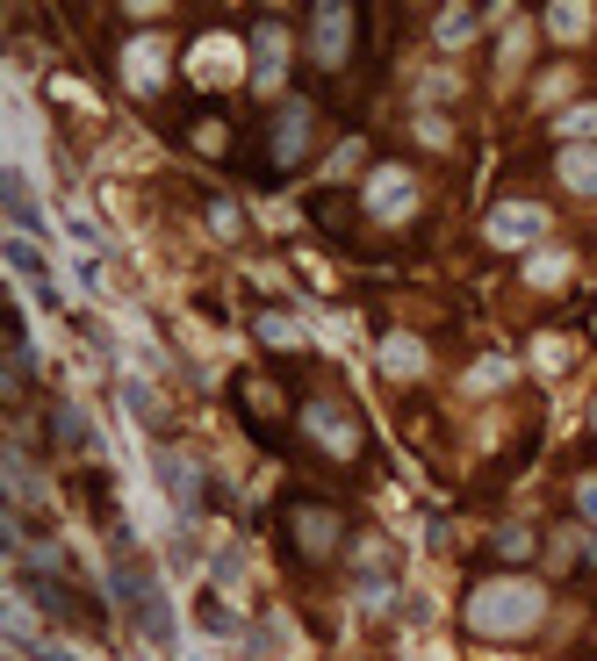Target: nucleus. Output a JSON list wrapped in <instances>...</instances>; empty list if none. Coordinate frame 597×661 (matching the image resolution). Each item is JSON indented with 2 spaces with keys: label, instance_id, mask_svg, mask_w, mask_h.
Listing matches in <instances>:
<instances>
[{
  "label": "nucleus",
  "instance_id": "f257e3e1",
  "mask_svg": "<svg viewBox=\"0 0 597 661\" xmlns=\"http://www.w3.org/2000/svg\"><path fill=\"white\" fill-rule=\"evenodd\" d=\"M468 618L482 632H533L540 626V589L533 583H490V589H475Z\"/></svg>",
  "mask_w": 597,
  "mask_h": 661
},
{
  "label": "nucleus",
  "instance_id": "7ed1b4c3",
  "mask_svg": "<svg viewBox=\"0 0 597 661\" xmlns=\"http://www.w3.org/2000/svg\"><path fill=\"white\" fill-rule=\"evenodd\" d=\"M289 532H295V546H303V561H324L338 546V511H324V503H289Z\"/></svg>",
  "mask_w": 597,
  "mask_h": 661
},
{
  "label": "nucleus",
  "instance_id": "20e7f679",
  "mask_svg": "<svg viewBox=\"0 0 597 661\" xmlns=\"http://www.w3.org/2000/svg\"><path fill=\"white\" fill-rule=\"evenodd\" d=\"M497 561H533V532H497Z\"/></svg>",
  "mask_w": 597,
  "mask_h": 661
},
{
  "label": "nucleus",
  "instance_id": "f03ea898",
  "mask_svg": "<svg viewBox=\"0 0 597 661\" xmlns=\"http://www.w3.org/2000/svg\"><path fill=\"white\" fill-rule=\"evenodd\" d=\"M303 432L317 438V453H332V460H360V418H352L338 395H317V403L303 410Z\"/></svg>",
  "mask_w": 597,
  "mask_h": 661
}]
</instances>
